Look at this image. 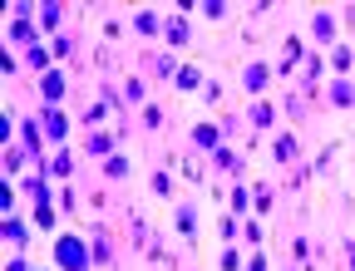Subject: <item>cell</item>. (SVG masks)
I'll use <instances>...</instances> for the list:
<instances>
[{"mask_svg": "<svg viewBox=\"0 0 355 271\" xmlns=\"http://www.w3.org/2000/svg\"><path fill=\"white\" fill-rule=\"evenodd\" d=\"M50 50H55V60H64V55H74V40H69V35H55Z\"/></svg>", "mask_w": 355, "mask_h": 271, "instance_id": "obj_30", "label": "cell"}, {"mask_svg": "<svg viewBox=\"0 0 355 271\" xmlns=\"http://www.w3.org/2000/svg\"><path fill=\"white\" fill-rule=\"evenodd\" d=\"M60 20H64V6H60V0H44V6H40V15H35L40 35H55V30H60Z\"/></svg>", "mask_w": 355, "mask_h": 271, "instance_id": "obj_11", "label": "cell"}, {"mask_svg": "<svg viewBox=\"0 0 355 271\" xmlns=\"http://www.w3.org/2000/svg\"><path fill=\"white\" fill-rule=\"evenodd\" d=\"M326 104L331 109H355V79H331L326 84Z\"/></svg>", "mask_w": 355, "mask_h": 271, "instance_id": "obj_7", "label": "cell"}, {"mask_svg": "<svg viewBox=\"0 0 355 271\" xmlns=\"http://www.w3.org/2000/svg\"><path fill=\"white\" fill-rule=\"evenodd\" d=\"M193 40V30H188V15H168V25H163V44H173V50H183V44Z\"/></svg>", "mask_w": 355, "mask_h": 271, "instance_id": "obj_8", "label": "cell"}, {"mask_svg": "<svg viewBox=\"0 0 355 271\" xmlns=\"http://www.w3.org/2000/svg\"><path fill=\"white\" fill-rule=\"evenodd\" d=\"M6 242H10L15 252H25V242H30V227H25L20 217H6Z\"/></svg>", "mask_w": 355, "mask_h": 271, "instance_id": "obj_21", "label": "cell"}, {"mask_svg": "<svg viewBox=\"0 0 355 271\" xmlns=\"http://www.w3.org/2000/svg\"><path fill=\"white\" fill-rule=\"evenodd\" d=\"M227 10H232L227 0H202V15H207V20H227Z\"/></svg>", "mask_w": 355, "mask_h": 271, "instance_id": "obj_27", "label": "cell"}, {"mask_svg": "<svg viewBox=\"0 0 355 271\" xmlns=\"http://www.w3.org/2000/svg\"><path fill=\"white\" fill-rule=\"evenodd\" d=\"M163 123V109L158 104H144V128H158Z\"/></svg>", "mask_w": 355, "mask_h": 271, "instance_id": "obj_31", "label": "cell"}, {"mask_svg": "<svg viewBox=\"0 0 355 271\" xmlns=\"http://www.w3.org/2000/svg\"><path fill=\"white\" fill-rule=\"evenodd\" d=\"M6 40H10V44H25V50H35V44H44L40 25H30V20H10V25H6Z\"/></svg>", "mask_w": 355, "mask_h": 271, "instance_id": "obj_6", "label": "cell"}, {"mask_svg": "<svg viewBox=\"0 0 355 271\" xmlns=\"http://www.w3.org/2000/svg\"><path fill=\"white\" fill-rule=\"evenodd\" d=\"M44 173H50V177H69V173H74V153H64V148H60L50 163H44Z\"/></svg>", "mask_w": 355, "mask_h": 271, "instance_id": "obj_25", "label": "cell"}, {"mask_svg": "<svg viewBox=\"0 0 355 271\" xmlns=\"http://www.w3.org/2000/svg\"><path fill=\"white\" fill-rule=\"evenodd\" d=\"M173 217H178V227H183V237H193V232H198V207H193V202H178V212H173Z\"/></svg>", "mask_w": 355, "mask_h": 271, "instance_id": "obj_23", "label": "cell"}, {"mask_svg": "<svg viewBox=\"0 0 355 271\" xmlns=\"http://www.w3.org/2000/svg\"><path fill=\"white\" fill-rule=\"evenodd\" d=\"M163 25H168V15H158V10H139V15H133V30H139V35H163Z\"/></svg>", "mask_w": 355, "mask_h": 271, "instance_id": "obj_14", "label": "cell"}, {"mask_svg": "<svg viewBox=\"0 0 355 271\" xmlns=\"http://www.w3.org/2000/svg\"><path fill=\"white\" fill-rule=\"evenodd\" d=\"M212 168L227 173V177H237V173H242V158H237L232 148H217V153H212Z\"/></svg>", "mask_w": 355, "mask_h": 271, "instance_id": "obj_20", "label": "cell"}, {"mask_svg": "<svg viewBox=\"0 0 355 271\" xmlns=\"http://www.w3.org/2000/svg\"><path fill=\"white\" fill-rule=\"evenodd\" d=\"M40 99L60 109V99H64V74H60V69H50V74H40Z\"/></svg>", "mask_w": 355, "mask_h": 271, "instance_id": "obj_10", "label": "cell"}, {"mask_svg": "<svg viewBox=\"0 0 355 271\" xmlns=\"http://www.w3.org/2000/svg\"><path fill=\"white\" fill-rule=\"evenodd\" d=\"M148 69H153V79H163V84H168V79H178V69H183V64L173 60V50H163V55H153V60H148Z\"/></svg>", "mask_w": 355, "mask_h": 271, "instance_id": "obj_15", "label": "cell"}, {"mask_svg": "<svg viewBox=\"0 0 355 271\" xmlns=\"http://www.w3.org/2000/svg\"><path fill=\"white\" fill-rule=\"evenodd\" d=\"M345 266H350V271H355V247H345Z\"/></svg>", "mask_w": 355, "mask_h": 271, "instance_id": "obj_39", "label": "cell"}, {"mask_svg": "<svg viewBox=\"0 0 355 271\" xmlns=\"http://www.w3.org/2000/svg\"><path fill=\"white\" fill-rule=\"evenodd\" d=\"M173 89H183V94H198V89H202V69H198V64H183V69H178V79H173Z\"/></svg>", "mask_w": 355, "mask_h": 271, "instance_id": "obj_17", "label": "cell"}, {"mask_svg": "<svg viewBox=\"0 0 355 271\" xmlns=\"http://www.w3.org/2000/svg\"><path fill=\"white\" fill-rule=\"evenodd\" d=\"M25 158H30V153H25L20 143H10V148H6V173H20V163H25Z\"/></svg>", "mask_w": 355, "mask_h": 271, "instance_id": "obj_29", "label": "cell"}, {"mask_svg": "<svg viewBox=\"0 0 355 271\" xmlns=\"http://www.w3.org/2000/svg\"><path fill=\"white\" fill-rule=\"evenodd\" d=\"M217 232H222V242H237V217H222Z\"/></svg>", "mask_w": 355, "mask_h": 271, "instance_id": "obj_33", "label": "cell"}, {"mask_svg": "<svg viewBox=\"0 0 355 271\" xmlns=\"http://www.w3.org/2000/svg\"><path fill=\"white\" fill-rule=\"evenodd\" d=\"M89 252H94V266H104V261H114V247H109L104 237H94V242H89Z\"/></svg>", "mask_w": 355, "mask_h": 271, "instance_id": "obj_28", "label": "cell"}, {"mask_svg": "<svg viewBox=\"0 0 355 271\" xmlns=\"http://www.w3.org/2000/svg\"><path fill=\"white\" fill-rule=\"evenodd\" d=\"M247 123H252V128H272V123H277V109L266 104V99H257V104L247 109Z\"/></svg>", "mask_w": 355, "mask_h": 271, "instance_id": "obj_18", "label": "cell"}, {"mask_svg": "<svg viewBox=\"0 0 355 271\" xmlns=\"http://www.w3.org/2000/svg\"><path fill=\"white\" fill-rule=\"evenodd\" d=\"M55 266L60 271H89V266H94V252H89L84 247V237H55Z\"/></svg>", "mask_w": 355, "mask_h": 271, "instance_id": "obj_1", "label": "cell"}, {"mask_svg": "<svg viewBox=\"0 0 355 271\" xmlns=\"http://www.w3.org/2000/svg\"><path fill=\"white\" fill-rule=\"evenodd\" d=\"M128 173H133L128 153H114V158H104V177H109V183H128Z\"/></svg>", "mask_w": 355, "mask_h": 271, "instance_id": "obj_16", "label": "cell"}, {"mask_svg": "<svg viewBox=\"0 0 355 271\" xmlns=\"http://www.w3.org/2000/svg\"><path fill=\"white\" fill-rule=\"evenodd\" d=\"M6 271H30V266H25V256H15V261H10Z\"/></svg>", "mask_w": 355, "mask_h": 271, "instance_id": "obj_38", "label": "cell"}, {"mask_svg": "<svg viewBox=\"0 0 355 271\" xmlns=\"http://www.w3.org/2000/svg\"><path fill=\"white\" fill-rule=\"evenodd\" d=\"M247 271H266V256H261V252H257V256H252V261H247Z\"/></svg>", "mask_w": 355, "mask_h": 271, "instance_id": "obj_37", "label": "cell"}, {"mask_svg": "<svg viewBox=\"0 0 355 271\" xmlns=\"http://www.w3.org/2000/svg\"><path fill=\"white\" fill-rule=\"evenodd\" d=\"M242 237H247V242L257 247V242H261V227H257V222H242Z\"/></svg>", "mask_w": 355, "mask_h": 271, "instance_id": "obj_36", "label": "cell"}, {"mask_svg": "<svg viewBox=\"0 0 355 271\" xmlns=\"http://www.w3.org/2000/svg\"><path fill=\"white\" fill-rule=\"evenodd\" d=\"M257 212H272V188H257Z\"/></svg>", "mask_w": 355, "mask_h": 271, "instance_id": "obj_35", "label": "cell"}, {"mask_svg": "<svg viewBox=\"0 0 355 271\" xmlns=\"http://www.w3.org/2000/svg\"><path fill=\"white\" fill-rule=\"evenodd\" d=\"M144 99H148V84H144L139 74H128V79H123V104H144Z\"/></svg>", "mask_w": 355, "mask_h": 271, "instance_id": "obj_22", "label": "cell"}, {"mask_svg": "<svg viewBox=\"0 0 355 271\" xmlns=\"http://www.w3.org/2000/svg\"><path fill=\"white\" fill-rule=\"evenodd\" d=\"M227 212H232V217L242 222L247 212H257V193H252L247 183H237V188H232V198H227Z\"/></svg>", "mask_w": 355, "mask_h": 271, "instance_id": "obj_9", "label": "cell"}, {"mask_svg": "<svg viewBox=\"0 0 355 271\" xmlns=\"http://www.w3.org/2000/svg\"><path fill=\"white\" fill-rule=\"evenodd\" d=\"M202 99H207V104H217V99H222V84H217V79H207V84H202Z\"/></svg>", "mask_w": 355, "mask_h": 271, "instance_id": "obj_34", "label": "cell"}, {"mask_svg": "<svg viewBox=\"0 0 355 271\" xmlns=\"http://www.w3.org/2000/svg\"><path fill=\"white\" fill-rule=\"evenodd\" d=\"M326 69H331V64H326V50H311V55H306V89H311V94H316V84H321Z\"/></svg>", "mask_w": 355, "mask_h": 271, "instance_id": "obj_13", "label": "cell"}, {"mask_svg": "<svg viewBox=\"0 0 355 271\" xmlns=\"http://www.w3.org/2000/svg\"><path fill=\"white\" fill-rule=\"evenodd\" d=\"M326 64L336 69V79H350V69H355V50H350V44H336V50H326Z\"/></svg>", "mask_w": 355, "mask_h": 271, "instance_id": "obj_12", "label": "cell"}, {"mask_svg": "<svg viewBox=\"0 0 355 271\" xmlns=\"http://www.w3.org/2000/svg\"><path fill=\"white\" fill-rule=\"evenodd\" d=\"M272 158H277V163H296V139H291V133L272 139Z\"/></svg>", "mask_w": 355, "mask_h": 271, "instance_id": "obj_24", "label": "cell"}, {"mask_svg": "<svg viewBox=\"0 0 355 271\" xmlns=\"http://www.w3.org/2000/svg\"><path fill=\"white\" fill-rule=\"evenodd\" d=\"M272 74H277L272 64H247V69H242V89H247L252 99H261V94H266V84H272Z\"/></svg>", "mask_w": 355, "mask_h": 271, "instance_id": "obj_5", "label": "cell"}, {"mask_svg": "<svg viewBox=\"0 0 355 271\" xmlns=\"http://www.w3.org/2000/svg\"><path fill=\"white\" fill-rule=\"evenodd\" d=\"M40 123H44V139H50V143H64V139H69V119H64L55 104L40 109Z\"/></svg>", "mask_w": 355, "mask_h": 271, "instance_id": "obj_4", "label": "cell"}, {"mask_svg": "<svg viewBox=\"0 0 355 271\" xmlns=\"http://www.w3.org/2000/svg\"><path fill=\"white\" fill-rule=\"evenodd\" d=\"M217 266H222V271H242V252H237V247H222Z\"/></svg>", "mask_w": 355, "mask_h": 271, "instance_id": "obj_26", "label": "cell"}, {"mask_svg": "<svg viewBox=\"0 0 355 271\" xmlns=\"http://www.w3.org/2000/svg\"><path fill=\"white\" fill-rule=\"evenodd\" d=\"M109 148H114V133H89V139H84V153L89 158H114Z\"/></svg>", "mask_w": 355, "mask_h": 271, "instance_id": "obj_19", "label": "cell"}, {"mask_svg": "<svg viewBox=\"0 0 355 271\" xmlns=\"http://www.w3.org/2000/svg\"><path fill=\"white\" fill-rule=\"evenodd\" d=\"M222 139H227V133H222V123H207V119H202V123H193V148H198V153H207V158H212V153L222 148Z\"/></svg>", "mask_w": 355, "mask_h": 271, "instance_id": "obj_2", "label": "cell"}, {"mask_svg": "<svg viewBox=\"0 0 355 271\" xmlns=\"http://www.w3.org/2000/svg\"><path fill=\"white\" fill-rule=\"evenodd\" d=\"M153 193H158V198L173 193V177H168V173H153Z\"/></svg>", "mask_w": 355, "mask_h": 271, "instance_id": "obj_32", "label": "cell"}, {"mask_svg": "<svg viewBox=\"0 0 355 271\" xmlns=\"http://www.w3.org/2000/svg\"><path fill=\"white\" fill-rule=\"evenodd\" d=\"M336 30H340V20H336L331 10H316V15H311V40H316L321 50H336Z\"/></svg>", "mask_w": 355, "mask_h": 271, "instance_id": "obj_3", "label": "cell"}]
</instances>
